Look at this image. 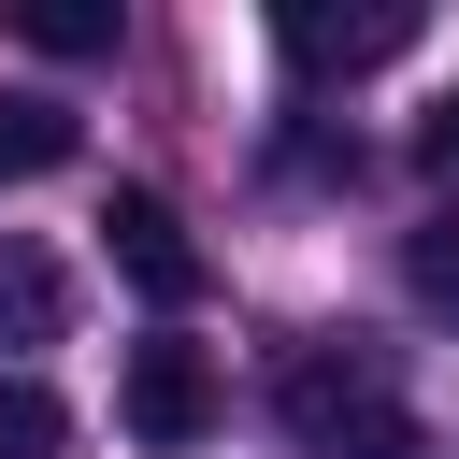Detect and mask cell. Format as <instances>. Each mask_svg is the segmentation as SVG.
Listing matches in <instances>:
<instances>
[{"label": "cell", "mask_w": 459, "mask_h": 459, "mask_svg": "<svg viewBox=\"0 0 459 459\" xmlns=\"http://www.w3.org/2000/svg\"><path fill=\"white\" fill-rule=\"evenodd\" d=\"M273 416H287L301 459H430L416 445V402L387 387L373 344H287L273 359Z\"/></svg>", "instance_id": "6da1fadb"}, {"label": "cell", "mask_w": 459, "mask_h": 459, "mask_svg": "<svg viewBox=\"0 0 459 459\" xmlns=\"http://www.w3.org/2000/svg\"><path fill=\"white\" fill-rule=\"evenodd\" d=\"M115 416H129V445H158V459H186L215 416H230V387H215V359L201 344H129V373H115Z\"/></svg>", "instance_id": "7a4b0ae2"}, {"label": "cell", "mask_w": 459, "mask_h": 459, "mask_svg": "<svg viewBox=\"0 0 459 459\" xmlns=\"http://www.w3.org/2000/svg\"><path fill=\"white\" fill-rule=\"evenodd\" d=\"M287 72H387L416 43V0H273Z\"/></svg>", "instance_id": "3957f363"}, {"label": "cell", "mask_w": 459, "mask_h": 459, "mask_svg": "<svg viewBox=\"0 0 459 459\" xmlns=\"http://www.w3.org/2000/svg\"><path fill=\"white\" fill-rule=\"evenodd\" d=\"M100 230H115V273H129L158 316H186V301H201V244H186V215H172L158 186H115V215H100Z\"/></svg>", "instance_id": "277c9868"}, {"label": "cell", "mask_w": 459, "mask_h": 459, "mask_svg": "<svg viewBox=\"0 0 459 459\" xmlns=\"http://www.w3.org/2000/svg\"><path fill=\"white\" fill-rule=\"evenodd\" d=\"M72 330V273L29 244V230H0V359H29V344H57Z\"/></svg>", "instance_id": "5b68a950"}, {"label": "cell", "mask_w": 459, "mask_h": 459, "mask_svg": "<svg viewBox=\"0 0 459 459\" xmlns=\"http://www.w3.org/2000/svg\"><path fill=\"white\" fill-rule=\"evenodd\" d=\"M86 129L57 115V100H29V86H0V186H29V172H57Z\"/></svg>", "instance_id": "8992f818"}, {"label": "cell", "mask_w": 459, "mask_h": 459, "mask_svg": "<svg viewBox=\"0 0 459 459\" xmlns=\"http://www.w3.org/2000/svg\"><path fill=\"white\" fill-rule=\"evenodd\" d=\"M57 445H72V402L43 373H0V459H57Z\"/></svg>", "instance_id": "52a82bcc"}, {"label": "cell", "mask_w": 459, "mask_h": 459, "mask_svg": "<svg viewBox=\"0 0 459 459\" xmlns=\"http://www.w3.org/2000/svg\"><path fill=\"white\" fill-rule=\"evenodd\" d=\"M402 273H416V301H430V316H459V201H445V215H416Z\"/></svg>", "instance_id": "ba28073f"}, {"label": "cell", "mask_w": 459, "mask_h": 459, "mask_svg": "<svg viewBox=\"0 0 459 459\" xmlns=\"http://www.w3.org/2000/svg\"><path fill=\"white\" fill-rule=\"evenodd\" d=\"M29 43H43V57H115V14H100V0H43Z\"/></svg>", "instance_id": "9c48e42d"}, {"label": "cell", "mask_w": 459, "mask_h": 459, "mask_svg": "<svg viewBox=\"0 0 459 459\" xmlns=\"http://www.w3.org/2000/svg\"><path fill=\"white\" fill-rule=\"evenodd\" d=\"M416 143H430V172H459V86L430 100V129H416Z\"/></svg>", "instance_id": "30bf717a"}]
</instances>
